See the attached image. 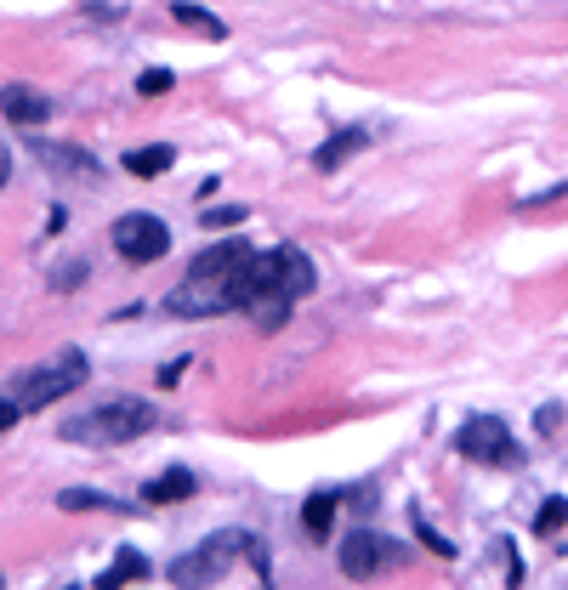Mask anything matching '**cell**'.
<instances>
[{
  "label": "cell",
  "mask_w": 568,
  "mask_h": 590,
  "mask_svg": "<svg viewBox=\"0 0 568 590\" xmlns=\"http://www.w3.org/2000/svg\"><path fill=\"white\" fill-rule=\"evenodd\" d=\"M250 261V244H216L205 256H194L188 278L171 290V313L177 318H216V313H233V273Z\"/></svg>",
  "instance_id": "obj_1"
},
{
  "label": "cell",
  "mask_w": 568,
  "mask_h": 590,
  "mask_svg": "<svg viewBox=\"0 0 568 590\" xmlns=\"http://www.w3.org/2000/svg\"><path fill=\"white\" fill-rule=\"evenodd\" d=\"M148 426H154V403H142V398H108V403H97V409H86V415H74L69 426H63V437H69V443H97V449H114V443L142 437Z\"/></svg>",
  "instance_id": "obj_2"
},
{
  "label": "cell",
  "mask_w": 568,
  "mask_h": 590,
  "mask_svg": "<svg viewBox=\"0 0 568 590\" xmlns=\"http://www.w3.org/2000/svg\"><path fill=\"white\" fill-rule=\"evenodd\" d=\"M86 381H91L86 352H80V347H63V352H52L46 364L23 369L18 381H12V398H18V403H23V415H29V409H46V403L69 398L74 386H86Z\"/></svg>",
  "instance_id": "obj_3"
},
{
  "label": "cell",
  "mask_w": 568,
  "mask_h": 590,
  "mask_svg": "<svg viewBox=\"0 0 568 590\" xmlns=\"http://www.w3.org/2000/svg\"><path fill=\"white\" fill-rule=\"evenodd\" d=\"M250 545V534H216V539H205L199 551H188V556H177L171 562V585H216L222 573L233 568V556Z\"/></svg>",
  "instance_id": "obj_4"
},
{
  "label": "cell",
  "mask_w": 568,
  "mask_h": 590,
  "mask_svg": "<svg viewBox=\"0 0 568 590\" xmlns=\"http://www.w3.org/2000/svg\"><path fill=\"white\" fill-rule=\"evenodd\" d=\"M114 250H120V261H131V267H148V261H160L165 250H171V227H165L160 216H148V210H131V216L114 222Z\"/></svg>",
  "instance_id": "obj_5"
},
{
  "label": "cell",
  "mask_w": 568,
  "mask_h": 590,
  "mask_svg": "<svg viewBox=\"0 0 568 590\" xmlns=\"http://www.w3.org/2000/svg\"><path fill=\"white\" fill-rule=\"evenodd\" d=\"M455 454H461V460H478V466H512L517 443H512V432H506L500 420L478 415V420H466L461 432H455Z\"/></svg>",
  "instance_id": "obj_6"
},
{
  "label": "cell",
  "mask_w": 568,
  "mask_h": 590,
  "mask_svg": "<svg viewBox=\"0 0 568 590\" xmlns=\"http://www.w3.org/2000/svg\"><path fill=\"white\" fill-rule=\"evenodd\" d=\"M404 556V545H392L387 534H375V528H358V534L341 539V573L347 579H370V573L392 568Z\"/></svg>",
  "instance_id": "obj_7"
},
{
  "label": "cell",
  "mask_w": 568,
  "mask_h": 590,
  "mask_svg": "<svg viewBox=\"0 0 568 590\" xmlns=\"http://www.w3.org/2000/svg\"><path fill=\"white\" fill-rule=\"evenodd\" d=\"M0 114L12 125H46L52 120V97L35 86H0Z\"/></svg>",
  "instance_id": "obj_8"
},
{
  "label": "cell",
  "mask_w": 568,
  "mask_h": 590,
  "mask_svg": "<svg viewBox=\"0 0 568 590\" xmlns=\"http://www.w3.org/2000/svg\"><path fill=\"white\" fill-rule=\"evenodd\" d=\"M273 261H279V290L290 295V301H302V295H313V284H319V273H313V261L296 250V244H279L273 250Z\"/></svg>",
  "instance_id": "obj_9"
},
{
  "label": "cell",
  "mask_w": 568,
  "mask_h": 590,
  "mask_svg": "<svg viewBox=\"0 0 568 590\" xmlns=\"http://www.w3.org/2000/svg\"><path fill=\"white\" fill-rule=\"evenodd\" d=\"M364 148H370V131H364V125H347V131H336L330 142H319L313 165H319V171H341V165L353 154H364Z\"/></svg>",
  "instance_id": "obj_10"
},
{
  "label": "cell",
  "mask_w": 568,
  "mask_h": 590,
  "mask_svg": "<svg viewBox=\"0 0 568 590\" xmlns=\"http://www.w3.org/2000/svg\"><path fill=\"white\" fill-rule=\"evenodd\" d=\"M194 494V471H165V477H154V483L142 488V500L148 505H177V500H188Z\"/></svg>",
  "instance_id": "obj_11"
},
{
  "label": "cell",
  "mask_w": 568,
  "mask_h": 590,
  "mask_svg": "<svg viewBox=\"0 0 568 590\" xmlns=\"http://www.w3.org/2000/svg\"><path fill=\"white\" fill-rule=\"evenodd\" d=\"M171 159H177V148L148 142V148H131V154H125V171H131V176H165V171H171Z\"/></svg>",
  "instance_id": "obj_12"
},
{
  "label": "cell",
  "mask_w": 568,
  "mask_h": 590,
  "mask_svg": "<svg viewBox=\"0 0 568 590\" xmlns=\"http://www.w3.org/2000/svg\"><path fill=\"white\" fill-rule=\"evenodd\" d=\"M35 154L46 159V171H63V176H91V171H97L80 148H52V142H40Z\"/></svg>",
  "instance_id": "obj_13"
},
{
  "label": "cell",
  "mask_w": 568,
  "mask_h": 590,
  "mask_svg": "<svg viewBox=\"0 0 568 590\" xmlns=\"http://www.w3.org/2000/svg\"><path fill=\"white\" fill-rule=\"evenodd\" d=\"M330 522H336V494H307V505H302L307 539H324L330 534Z\"/></svg>",
  "instance_id": "obj_14"
},
{
  "label": "cell",
  "mask_w": 568,
  "mask_h": 590,
  "mask_svg": "<svg viewBox=\"0 0 568 590\" xmlns=\"http://www.w3.org/2000/svg\"><path fill=\"white\" fill-rule=\"evenodd\" d=\"M131 579H148V556H142V551H131V545H125V551L120 556H114V568H108L103 573V579H97V585H131Z\"/></svg>",
  "instance_id": "obj_15"
},
{
  "label": "cell",
  "mask_w": 568,
  "mask_h": 590,
  "mask_svg": "<svg viewBox=\"0 0 568 590\" xmlns=\"http://www.w3.org/2000/svg\"><path fill=\"white\" fill-rule=\"evenodd\" d=\"M245 313L256 318V330H279L284 318H290V295H256Z\"/></svg>",
  "instance_id": "obj_16"
},
{
  "label": "cell",
  "mask_w": 568,
  "mask_h": 590,
  "mask_svg": "<svg viewBox=\"0 0 568 590\" xmlns=\"http://www.w3.org/2000/svg\"><path fill=\"white\" fill-rule=\"evenodd\" d=\"M171 18L188 23V29H194V35H205V40H228V23L211 18V12H199V6H171Z\"/></svg>",
  "instance_id": "obj_17"
},
{
  "label": "cell",
  "mask_w": 568,
  "mask_h": 590,
  "mask_svg": "<svg viewBox=\"0 0 568 590\" xmlns=\"http://www.w3.org/2000/svg\"><path fill=\"white\" fill-rule=\"evenodd\" d=\"M57 505H63V511H120V500H108L97 488H63Z\"/></svg>",
  "instance_id": "obj_18"
},
{
  "label": "cell",
  "mask_w": 568,
  "mask_h": 590,
  "mask_svg": "<svg viewBox=\"0 0 568 590\" xmlns=\"http://www.w3.org/2000/svg\"><path fill=\"white\" fill-rule=\"evenodd\" d=\"M563 522H568V500H563V494H551V500L546 505H540V517H534V534H557V528H563Z\"/></svg>",
  "instance_id": "obj_19"
},
{
  "label": "cell",
  "mask_w": 568,
  "mask_h": 590,
  "mask_svg": "<svg viewBox=\"0 0 568 590\" xmlns=\"http://www.w3.org/2000/svg\"><path fill=\"white\" fill-rule=\"evenodd\" d=\"M86 284V261H69V267H57L52 273V290L63 295V290H80Z\"/></svg>",
  "instance_id": "obj_20"
},
{
  "label": "cell",
  "mask_w": 568,
  "mask_h": 590,
  "mask_svg": "<svg viewBox=\"0 0 568 590\" xmlns=\"http://www.w3.org/2000/svg\"><path fill=\"white\" fill-rule=\"evenodd\" d=\"M137 91H142V97H165V91H171V69H148L137 80Z\"/></svg>",
  "instance_id": "obj_21"
},
{
  "label": "cell",
  "mask_w": 568,
  "mask_h": 590,
  "mask_svg": "<svg viewBox=\"0 0 568 590\" xmlns=\"http://www.w3.org/2000/svg\"><path fill=\"white\" fill-rule=\"evenodd\" d=\"M245 222V205H216V210H205V227H239Z\"/></svg>",
  "instance_id": "obj_22"
},
{
  "label": "cell",
  "mask_w": 568,
  "mask_h": 590,
  "mask_svg": "<svg viewBox=\"0 0 568 590\" xmlns=\"http://www.w3.org/2000/svg\"><path fill=\"white\" fill-rule=\"evenodd\" d=\"M18 415H23V403L6 392V398H0V432H12V426H18Z\"/></svg>",
  "instance_id": "obj_23"
},
{
  "label": "cell",
  "mask_w": 568,
  "mask_h": 590,
  "mask_svg": "<svg viewBox=\"0 0 568 590\" xmlns=\"http://www.w3.org/2000/svg\"><path fill=\"white\" fill-rule=\"evenodd\" d=\"M415 534H421V539H426V545H432V551H438V556H449V539H444V534H432L426 522H415Z\"/></svg>",
  "instance_id": "obj_24"
},
{
  "label": "cell",
  "mask_w": 568,
  "mask_h": 590,
  "mask_svg": "<svg viewBox=\"0 0 568 590\" xmlns=\"http://www.w3.org/2000/svg\"><path fill=\"white\" fill-rule=\"evenodd\" d=\"M534 420H540V432H551V426L563 420V409H557V403H546V409H540V415H534Z\"/></svg>",
  "instance_id": "obj_25"
},
{
  "label": "cell",
  "mask_w": 568,
  "mask_h": 590,
  "mask_svg": "<svg viewBox=\"0 0 568 590\" xmlns=\"http://www.w3.org/2000/svg\"><path fill=\"white\" fill-rule=\"evenodd\" d=\"M6 182H12V148L0 142V188H6Z\"/></svg>",
  "instance_id": "obj_26"
}]
</instances>
